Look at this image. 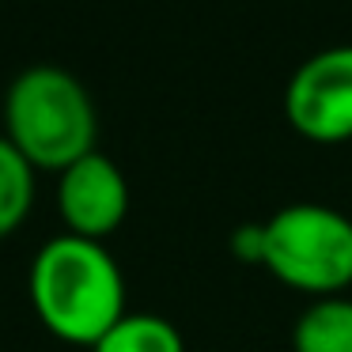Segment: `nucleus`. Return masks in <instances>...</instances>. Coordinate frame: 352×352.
Instances as JSON below:
<instances>
[{
	"label": "nucleus",
	"mask_w": 352,
	"mask_h": 352,
	"mask_svg": "<svg viewBox=\"0 0 352 352\" xmlns=\"http://www.w3.org/2000/svg\"><path fill=\"white\" fill-rule=\"evenodd\" d=\"M27 292L42 326L57 341L80 349H95V341L125 314V276L114 254L69 231L38 246Z\"/></svg>",
	"instance_id": "1"
},
{
	"label": "nucleus",
	"mask_w": 352,
	"mask_h": 352,
	"mask_svg": "<svg viewBox=\"0 0 352 352\" xmlns=\"http://www.w3.org/2000/svg\"><path fill=\"white\" fill-rule=\"evenodd\" d=\"M4 137L34 170L61 175L95 152V102L72 72L57 65H31L4 95Z\"/></svg>",
	"instance_id": "2"
},
{
	"label": "nucleus",
	"mask_w": 352,
	"mask_h": 352,
	"mask_svg": "<svg viewBox=\"0 0 352 352\" xmlns=\"http://www.w3.org/2000/svg\"><path fill=\"white\" fill-rule=\"evenodd\" d=\"M261 265L292 292L326 299L352 284V220L299 201L261 223Z\"/></svg>",
	"instance_id": "3"
},
{
	"label": "nucleus",
	"mask_w": 352,
	"mask_h": 352,
	"mask_svg": "<svg viewBox=\"0 0 352 352\" xmlns=\"http://www.w3.org/2000/svg\"><path fill=\"white\" fill-rule=\"evenodd\" d=\"M284 114L303 140H352V46L322 50L299 65L284 91Z\"/></svg>",
	"instance_id": "4"
},
{
	"label": "nucleus",
	"mask_w": 352,
	"mask_h": 352,
	"mask_svg": "<svg viewBox=\"0 0 352 352\" xmlns=\"http://www.w3.org/2000/svg\"><path fill=\"white\" fill-rule=\"evenodd\" d=\"M57 212L65 231L80 239H110L129 216V182L122 167L102 152H87L61 170L57 182Z\"/></svg>",
	"instance_id": "5"
},
{
	"label": "nucleus",
	"mask_w": 352,
	"mask_h": 352,
	"mask_svg": "<svg viewBox=\"0 0 352 352\" xmlns=\"http://www.w3.org/2000/svg\"><path fill=\"white\" fill-rule=\"evenodd\" d=\"M296 352H352V299H314L292 329Z\"/></svg>",
	"instance_id": "6"
},
{
	"label": "nucleus",
	"mask_w": 352,
	"mask_h": 352,
	"mask_svg": "<svg viewBox=\"0 0 352 352\" xmlns=\"http://www.w3.org/2000/svg\"><path fill=\"white\" fill-rule=\"evenodd\" d=\"M91 352H186V341L175 322L148 311H125Z\"/></svg>",
	"instance_id": "7"
},
{
	"label": "nucleus",
	"mask_w": 352,
	"mask_h": 352,
	"mask_svg": "<svg viewBox=\"0 0 352 352\" xmlns=\"http://www.w3.org/2000/svg\"><path fill=\"white\" fill-rule=\"evenodd\" d=\"M34 208V167L0 137V243L16 235Z\"/></svg>",
	"instance_id": "8"
},
{
	"label": "nucleus",
	"mask_w": 352,
	"mask_h": 352,
	"mask_svg": "<svg viewBox=\"0 0 352 352\" xmlns=\"http://www.w3.org/2000/svg\"><path fill=\"white\" fill-rule=\"evenodd\" d=\"M231 250H235L239 261L261 265V223H243V228L231 235Z\"/></svg>",
	"instance_id": "9"
}]
</instances>
